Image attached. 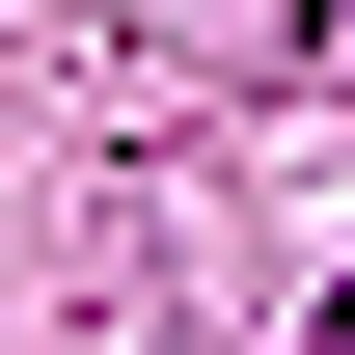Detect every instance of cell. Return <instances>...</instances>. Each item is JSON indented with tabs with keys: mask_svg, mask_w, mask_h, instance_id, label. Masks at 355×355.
I'll use <instances>...</instances> for the list:
<instances>
[{
	"mask_svg": "<svg viewBox=\"0 0 355 355\" xmlns=\"http://www.w3.org/2000/svg\"><path fill=\"white\" fill-rule=\"evenodd\" d=\"M301 355H355V301H328V328H301Z\"/></svg>",
	"mask_w": 355,
	"mask_h": 355,
	"instance_id": "cell-1",
	"label": "cell"
}]
</instances>
